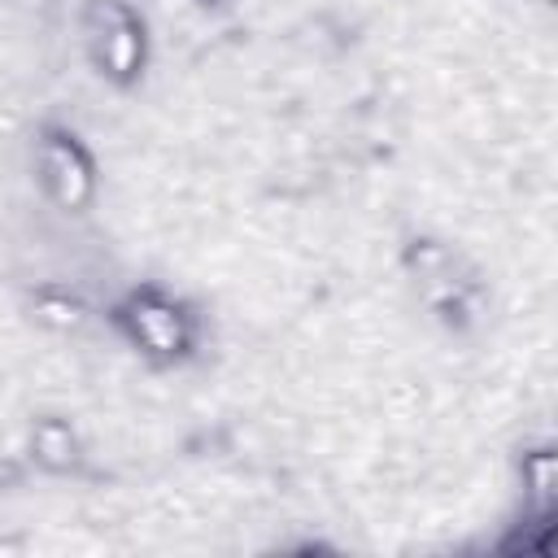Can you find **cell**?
Listing matches in <instances>:
<instances>
[{"instance_id":"1","label":"cell","mask_w":558,"mask_h":558,"mask_svg":"<svg viewBox=\"0 0 558 558\" xmlns=\"http://www.w3.org/2000/svg\"><path fill=\"white\" fill-rule=\"evenodd\" d=\"M118 336L153 366H179L196 353L201 340V318L192 314V305L174 292H166L161 283H135L126 288L113 310H109Z\"/></svg>"},{"instance_id":"2","label":"cell","mask_w":558,"mask_h":558,"mask_svg":"<svg viewBox=\"0 0 558 558\" xmlns=\"http://www.w3.org/2000/svg\"><path fill=\"white\" fill-rule=\"evenodd\" d=\"M83 52L113 87H135L148 70V22L131 0H83Z\"/></svg>"},{"instance_id":"3","label":"cell","mask_w":558,"mask_h":558,"mask_svg":"<svg viewBox=\"0 0 558 558\" xmlns=\"http://www.w3.org/2000/svg\"><path fill=\"white\" fill-rule=\"evenodd\" d=\"M35 183L61 214H87L100 196V170L83 135L65 122H44L35 131Z\"/></svg>"},{"instance_id":"4","label":"cell","mask_w":558,"mask_h":558,"mask_svg":"<svg viewBox=\"0 0 558 558\" xmlns=\"http://www.w3.org/2000/svg\"><path fill=\"white\" fill-rule=\"evenodd\" d=\"M405 270L414 279L423 305L436 310V318L462 323L471 314L475 283H471V270L462 266V257L449 244H440V240H414V244H405Z\"/></svg>"},{"instance_id":"5","label":"cell","mask_w":558,"mask_h":558,"mask_svg":"<svg viewBox=\"0 0 558 558\" xmlns=\"http://www.w3.org/2000/svg\"><path fill=\"white\" fill-rule=\"evenodd\" d=\"M31 458L44 466V471H52V475H65V471H74L78 466V458H83V445H78V436H74V427L65 423V418H57V414H44V418H35L31 423Z\"/></svg>"},{"instance_id":"6","label":"cell","mask_w":558,"mask_h":558,"mask_svg":"<svg viewBox=\"0 0 558 558\" xmlns=\"http://www.w3.org/2000/svg\"><path fill=\"white\" fill-rule=\"evenodd\" d=\"M201 4H218V0H201Z\"/></svg>"}]
</instances>
